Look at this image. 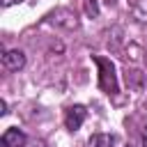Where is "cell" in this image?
<instances>
[{
	"instance_id": "6da1fadb",
	"label": "cell",
	"mask_w": 147,
	"mask_h": 147,
	"mask_svg": "<svg viewBox=\"0 0 147 147\" xmlns=\"http://www.w3.org/2000/svg\"><path fill=\"white\" fill-rule=\"evenodd\" d=\"M94 62L99 64V87L106 94H115L117 92V76H115V64L106 57H94Z\"/></svg>"
},
{
	"instance_id": "7a4b0ae2",
	"label": "cell",
	"mask_w": 147,
	"mask_h": 147,
	"mask_svg": "<svg viewBox=\"0 0 147 147\" xmlns=\"http://www.w3.org/2000/svg\"><path fill=\"white\" fill-rule=\"evenodd\" d=\"M85 117H87V110H85V106L76 103V106L67 108V115H64V126H67L69 131H78V129L83 126Z\"/></svg>"
},
{
	"instance_id": "3957f363",
	"label": "cell",
	"mask_w": 147,
	"mask_h": 147,
	"mask_svg": "<svg viewBox=\"0 0 147 147\" xmlns=\"http://www.w3.org/2000/svg\"><path fill=\"white\" fill-rule=\"evenodd\" d=\"M2 64H5L7 71H18V69L25 67V53L18 51V48H11L2 55Z\"/></svg>"
},
{
	"instance_id": "277c9868",
	"label": "cell",
	"mask_w": 147,
	"mask_h": 147,
	"mask_svg": "<svg viewBox=\"0 0 147 147\" xmlns=\"http://www.w3.org/2000/svg\"><path fill=\"white\" fill-rule=\"evenodd\" d=\"M0 142H2V147H25L28 138H25V133H23L21 129L11 126V129H7V131L2 133Z\"/></svg>"
},
{
	"instance_id": "5b68a950",
	"label": "cell",
	"mask_w": 147,
	"mask_h": 147,
	"mask_svg": "<svg viewBox=\"0 0 147 147\" xmlns=\"http://www.w3.org/2000/svg\"><path fill=\"white\" fill-rule=\"evenodd\" d=\"M129 11L138 23H147V0H129Z\"/></svg>"
},
{
	"instance_id": "8992f818",
	"label": "cell",
	"mask_w": 147,
	"mask_h": 147,
	"mask_svg": "<svg viewBox=\"0 0 147 147\" xmlns=\"http://www.w3.org/2000/svg\"><path fill=\"white\" fill-rule=\"evenodd\" d=\"M117 138L113 133H94L90 140H87V147H115Z\"/></svg>"
},
{
	"instance_id": "52a82bcc",
	"label": "cell",
	"mask_w": 147,
	"mask_h": 147,
	"mask_svg": "<svg viewBox=\"0 0 147 147\" xmlns=\"http://www.w3.org/2000/svg\"><path fill=\"white\" fill-rule=\"evenodd\" d=\"M85 9H87V14H90V16H99V5H96L94 0H87Z\"/></svg>"
},
{
	"instance_id": "ba28073f",
	"label": "cell",
	"mask_w": 147,
	"mask_h": 147,
	"mask_svg": "<svg viewBox=\"0 0 147 147\" xmlns=\"http://www.w3.org/2000/svg\"><path fill=\"white\" fill-rule=\"evenodd\" d=\"M5 7H9V5H16V2H23V0H0Z\"/></svg>"
},
{
	"instance_id": "9c48e42d",
	"label": "cell",
	"mask_w": 147,
	"mask_h": 147,
	"mask_svg": "<svg viewBox=\"0 0 147 147\" xmlns=\"http://www.w3.org/2000/svg\"><path fill=\"white\" fill-rule=\"evenodd\" d=\"M142 147H147V126L142 129Z\"/></svg>"
},
{
	"instance_id": "30bf717a",
	"label": "cell",
	"mask_w": 147,
	"mask_h": 147,
	"mask_svg": "<svg viewBox=\"0 0 147 147\" xmlns=\"http://www.w3.org/2000/svg\"><path fill=\"white\" fill-rule=\"evenodd\" d=\"M129 147H131V145H129Z\"/></svg>"
}]
</instances>
